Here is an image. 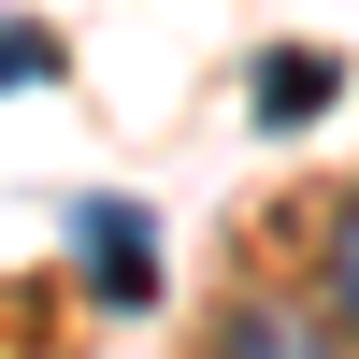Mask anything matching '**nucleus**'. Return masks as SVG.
<instances>
[{"mask_svg":"<svg viewBox=\"0 0 359 359\" xmlns=\"http://www.w3.org/2000/svg\"><path fill=\"white\" fill-rule=\"evenodd\" d=\"M331 316H345V331H359V201H345V216H331Z\"/></svg>","mask_w":359,"mask_h":359,"instance_id":"39448f33","label":"nucleus"},{"mask_svg":"<svg viewBox=\"0 0 359 359\" xmlns=\"http://www.w3.org/2000/svg\"><path fill=\"white\" fill-rule=\"evenodd\" d=\"M331 101H345V57H316V43H273V57H259V86H245L259 130H316Z\"/></svg>","mask_w":359,"mask_h":359,"instance_id":"f03ea898","label":"nucleus"},{"mask_svg":"<svg viewBox=\"0 0 359 359\" xmlns=\"http://www.w3.org/2000/svg\"><path fill=\"white\" fill-rule=\"evenodd\" d=\"M57 72H72V43L43 15H0V86H57Z\"/></svg>","mask_w":359,"mask_h":359,"instance_id":"20e7f679","label":"nucleus"},{"mask_svg":"<svg viewBox=\"0 0 359 359\" xmlns=\"http://www.w3.org/2000/svg\"><path fill=\"white\" fill-rule=\"evenodd\" d=\"M216 359H331V316H302V302H245L216 331Z\"/></svg>","mask_w":359,"mask_h":359,"instance_id":"7ed1b4c3","label":"nucleus"},{"mask_svg":"<svg viewBox=\"0 0 359 359\" xmlns=\"http://www.w3.org/2000/svg\"><path fill=\"white\" fill-rule=\"evenodd\" d=\"M72 259H86V302H115V316L158 302V230L130 201H72Z\"/></svg>","mask_w":359,"mask_h":359,"instance_id":"f257e3e1","label":"nucleus"}]
</instances>
